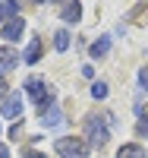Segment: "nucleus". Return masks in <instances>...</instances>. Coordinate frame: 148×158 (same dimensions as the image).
Masks as SVG:
<instances>
[{
    "label": "nucleus",
    "mask_w": 148,
    "mask_h": 158,
    "mask_svg": "<svg viewBox=\"0 0 148 158\" xmlns=\"http://www.w3.org/2000/svg\"><path fill=\"white\" fill-rule=\"evenodd\" d=\"M41 123H44L47 130H54V127H60V123H63V111L57 108V104H50L47 111H41Z\"/></svg>",
    "instance_id": "8"
},
{
    "label": "nucleus",
    "mask_w": 148,
    "mask_h": 158,
    "mask_svg": "<svg viewBox=\"0 0 148 158\" xmlns=\"http://www.w3.org/2000/svg\"><path fill=\"white\" fill-rule=\"evenodd\" d=\"M13 16H19V3L16 0H0V22H10Z\"/></svg>",
    "instance_id": "9"
},
{
    "label": "nucleus",
    "mask_w": 148,
    "mask_h": 158,
    "mask_svg": "<svg viewBox=\"0 0 148 158\" xmlns=\"http://www.w3.org/2000/svg\"><path fill=\"white\" fill-rule=\"evenodd\" d=\"M107 95H110V92H107V82H101V79H98V82H91V98H107Z\"/></svg>",
    "instance_id": "14"
},
{
    "label": "nucleus",
    "mask_w": 148,
    "mask_h": 158,
    "mask_svg": "<svg viewBox=\"0 0 148 158\" xmlns=\"http://www.w3.org/2000/svg\"><path fill=\"white\" fill-rule=\"evenodd\" d=\"M25 32V19L22 16H13L10 22H3V29H0V35H3V41H16V38Z\"/></svg>",
    "instance_id": "4"
},
{
    "label": "nucleus",
    "mask_w": 148,
    "mask_h": 158,
    "mask_svg": "<svg viewBox=\"0 0 148 158\" xmlns=\"http://www.w3.org/2000/svg\"><path fill=\"white\" fill-rule=\"evenodd\" d=\"M139 82H142V89L148 92V67H142V70H139Z\"/></svg>",
    "instance_id": "16"
},
{
    "label": "nucleus",
    "mask_w": 148,
    "mask_h": 158,
    "mask_svg": "<svg viewBox=\"0 0 148 158\" xmlns=\"http://www.w3.org/2000/svg\"><path fill=\"white\" fill-rule=\"evenodd\" d=\"M54 48H57V51H66V48H70V32H57V35H54Z\"/></svg>",
    "instance_id": "13"
},
{
    "label": "nucleus",
    "mask_w": 148,
    "mask_h": 158,
    "mask_svg": "<svg viewBox=\"0 0 148 158\" xmlns=\"http://www.w3.org/2000/svg\"><path fill=\"white\" fill-rule=\"evenodd\" d=\"M25 92H29V98L38 104L41 111H47L50 104H54V92H50V85L44 82L41 76H32V79H25Z\"/></svg>",
    "instance_id": "2"
},
{
    "label": "nucleus",
    "mask_w": 148,
    "mask_h": 158,
    "mask_svg": "<svg viewBox=\"0 0 148 158\" xmlns=\"http://www.w3.org/2000/svg\"><path fill=\"white\" fill-rule=\"evenodd\" d=\"M0 158H10V149L3 146V142H0Z\"/></svg>",
    "instance_id": "17"
},
{
    "label": "nucleus",
    "mask_w": 148,
    "mask_h": 158,
    "mask_svg": "<svg viewBox=\"0 0 148 158\" xmlns=\"http://www.w3.org/2000/svg\"><path fill=\"white\" fill-rule=\"evenodd\" d=\"M107 51H110V38H107V35H101L98 41L88 48V54H91V57H107Z\"/></svg>",
    "instance_id": "11"
},
{
    "label": "nucleus",
    "mask_w": 148,
    "mask_h": 158,
    "mask_svg": "<svg viewBox=\"0 0 148 158\" xmlns=\"http://www.w3.org/2000/svg\"><path fill=\"white\" fill-rule=\"evenodd\" d=\"M25 158H47V155H44V152H29Z\"/></svg>",
    "instance_id": "18"
},
{
    "label": "nucleus",
    "mask_w": 148,
    "mask_h": 158,
    "mask_svg": "<svg viewBox=\"0 0 148 158\" xmlns=\"http://www.w3.org/2000/svg\"><path fill=\"white\" fill-rule=\"evenodd\" d=\"M0 114H3V117H10V120H16V117L22 114V92L10 95V98L3 101V108H0Z\"/></svg>",
    "instance_id": "6"
},
{
    "label": "nucleus",
    "mask_w": 148,
    "mask_h": 158,
    "mask_svg": "<svg viewBox=\"0 0 148 158\" xmlns=\"http://www.w3.org/2000/svg\"><path fill=\"white\" fill-rule=\"evenodd\" d=\"M3 92H6V85H3V79H0V98H3Z\"/></svg>",
    "instance_id": "19"
},
{
    "label": "nucleus",
    "mask_w": 148,
    "mask_h": 158,
    "mask_svg": "<svg viewBox=\"0 0 148 158\" xmlns=\"http://www.w3.org/2000/svg\"><path fill=\"white\" fill-rule=\"evenodd\" d=\"M139 136H148V114L139 117Z\"/></svg>",
    "instance_id": "15"
},
{
    "label": "nucleus",
    "mask_w": 148,
    "mask_h": 158,
    "mask_svg": "<svg viewBox=\"0 0 148 158\" xmlns=\"http://www.w3.org/2000/svg\"><path fill=\"white\" fill-rule=\"evenodd\" d=\"M35 3H47V0H35Z\"/></svg>",
    "instance_id": "20"
},
{
    "label": "nucleus",
    "mask_w": 148,
    "mask_h": 158,
    "mask_svg": "<svg viewBox=\"0 0 148 158\" xmlns=\"http://www.w3.org/2000/svg\"><path fill=\"white\" fill-rule=\"evenodd\" d=\"M54 149L60 152V158H88V142L76 139V136H63L54 142Z\"/></svg>",
    "instance_id": "3"
},
{
    "label": "nucleus",
    "mask_w": 148,
    "mask_h": 158,
    "mask_svg": "<svg viewBox=\"0 0 148 158\" xmlns=\"http://www.w3.org/2000/svg\"><path fill=\"white\" fill-rule=\"evenodd\" d=\"M107 139H110V114H88L85 117V142L88 146H107Z\"/></svg>",
    "instance_id": "1"
},
{
    "label": "nucleus",
    "mask_w": 148,
    "mask_h": 158,
    "mask_svg": "<svg viewBox=\"0 0 148 158\" xmlns=\"http://www.w3.org/2000/svg\"><path fill=\"white\" fill-rule=\"evenodd\" d=\"M60 19L63 22H79L82 19V3L79 0H63L60 3Z\"/></svg>",
    "instance_id": "5"
},
{
    "label": "nucleus",
    "mask_w": 148,
    "mask_h": 158,
    "mask_svg": "<svg viewBox=\"0 0 148 158\" xmlns=\"http://www.w3.org/2000/svg\"><path fill=\"white\" fill-rule=\"evenodd\" d=\"M117 158H148V155H145V149L139 146V142H129V146H123L117 152Z\"/></svg>",
    "instance_id": "10"
},
{
    "label": "nucleus",
    "mask_w": 148,
    "mask_h": 158,
    "mask_svg": "<svg viewBox=\"0 0 148 158\" xmlns=\"http://www.w3.org/2000/svg\"><path fill=\"white\" fill-rule=\"evenodd\" d=\"M19 51L16 48H0V70H3V73H10V70H16L19 67Z\"/></svg>",
    "instance_id": "7"
},
{
    "label": "nucleus",
    "mask_w": 148,
    "mask_h": 158,
    "mask_svg": "<svg viewBox=\"0 0 148 158\" xmlns=\"http://www.w3.org/2000/svg\"><path fill=\"white\" fill-rule=\"evenodd\" d=\"M38 57H41V41H38V38H35V41H29V48H25V63H38Z\"/></svg>",
    "instance_id": "12"
}]
</instances>
